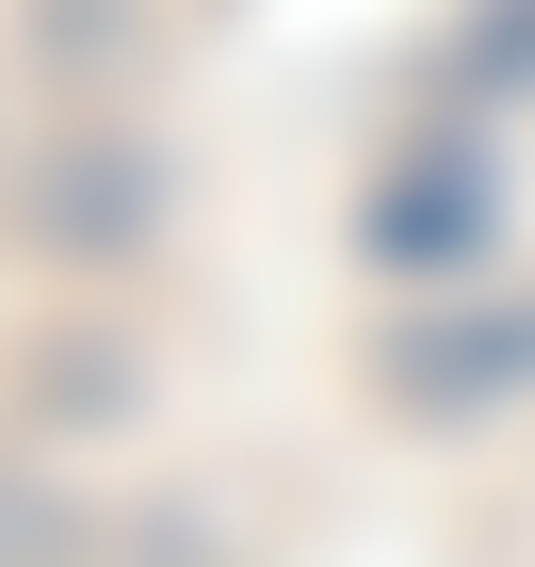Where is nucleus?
Listing matches in <instances>:
<instances>
[{
    "label": "nucleus",
    "mask_w": 535,
    "mask_h": 567,
    "mask_svg": "<svg viewBox=\"0 0 535 567\" xmlns=\"http://www.w3.org/2000/svg\"><path fill=\"white\" fill-rule=\"evenodd\" d=\"M471 244H487V163H471V146H422V163L373 178V260L439 276V260H471Z\"/></svg>",
    "instance_id": "obj_1"
}]
</instances>
